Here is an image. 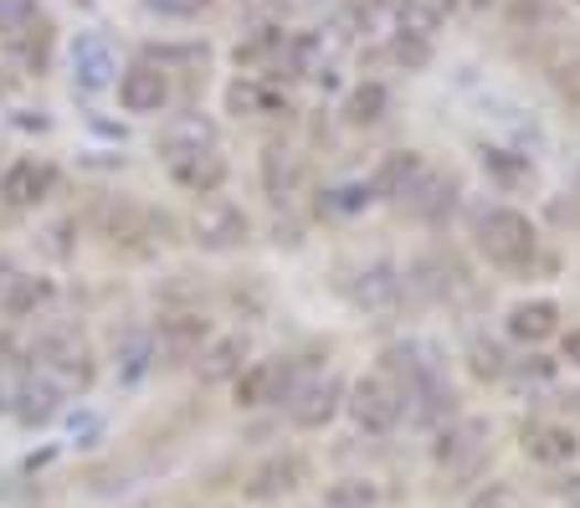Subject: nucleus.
<instances>
[{"label":"nucleus","instance_id":"nucleus-17","mask_svg":"<svg viewBox=\"0 0 580 508\" xmlns=\"http://www.w3.org/2000/svg\"><path fill=\"white\" fill-rule=\"evenodd\" d=\"M114 73H119V62H114V52H108L104 36H93V31H83L73 42V83L77 93H104L108 83H114Z\"/></svg>","mask_w":580,"mask_h":508},{"label":"nucleus","instance_id":"nucleus-43","mask_svg":"<svg viewBox=\"0 0 580 508\" xmlns=\"http://www.w3.org/2000/svg\"><path fill=\"white\" fill-rule=\"evenodd\" d=\"M576 6H580V0H576Z\"/></svg>","mask_w":580,"mask_h":508},{"label":"nucleus","instance_id":"nucleus-22","mask_svg":"<svg viewBox=\"0 0 580 508\" xmlns=\"http://www.w3.org/2000/svg\"><path fill=\"white\" fill-rule=\"evenodd\" d=\"M555 329H560V303L555 299H529L508 309V334L519 344H545Z\"/></svg>","mask_w":580,"mask_h":508},{"label":"nucleus","instance_id":"nucleus-29","mask_svg":"<svg viewBox=\"0 0 580 508\" xmlns=\"http://www.w3.org/2000/svg\"><path fill=\"white\" fill-rule=\"evenodd\" d=\"M483 170H488L498 185H529L535 180V165H529V154H514V150H483Z\"/></svg>","mask_w":580,"mask_h":508},{"label":"nucleus","instance_id":"nucleus-36","mask_svg":"<svg viewBox=\"0 0 580 508\" xmlns=\"http://www.w3.org/2000/svg\"><path fill=\"white\" fill-rule=\"evenodd\" d=\"M154 15H164V21H191V15H201L211 6V0H144Z\"/></svg>","mask_w":580,"mask_h":508},{"label":"nucleus","instance_id":"nucleus-19","mask_svg":"<svg viewBox=\"0 0 580 508\" xmlns=\"http://www.w3.org/2000/svg\"><path fill=\"white\" fill-rule=\"evenodd\" d=\"M201 150H216V123L201 119V114H180L160 129V160H185V154H201Z\"/></svg>","mask_w":580,"mask_h":508},{"label":"nucleus","instance_id":"nucleus-24","mask_svg":"<svg viewBox=\"0 0 580 508\" xmlns=\"http://www.w3.org/2000/svg\"><path fill=\"white\" fill-rule=\"evenodd\" d=\"M452 206H458V180H452V175H427L417 185V195L406 201V210L421 216V221H442Z\"/></svg>","mask_w":580,"mask_h":508},{"label":"nucleus","instance_id":"nucleus-8","mask_svg":"<svg viewBox=\"0 0 580 508\" xmlns=\"http://www.w3.org/2000/svg\"><path fill=\"white\" fill-rule=\"evenodd\" d=\"M350 299H355V309H365L370 318H390L406 303L401 272L390 268L386 257H380V262H365V268L355 272V283H350Z\"/></svg>","mask_w":580,"mask_h":508},{"label":"nucleus","instance_id":"nucleus-10","mask_svg":"<svg viewBox=\"0 0 580 508\" xmlns=\"http://www.w3.org/2000/svg\"><path fill=\"white\" fill-rule=\"evenodd\" d=\"M52 185H57V170L46 165V160H15L0 175V201L11 210H31L52 195Z\"/></svg>","mask_w":580,"mask_h":508},{"label":"nucleus","instance_id":"nucleus-26","mask_svg":"<svg viewBox=\"0 0 580 508\" xmlns=\"http://www.w3.org/2000/svg\"><path fill=\"white\" fill-rule=\"evenodd\" d=\"M154 365V329H129L119 339V380L123 386H139Z\"/></svg>","mask_w":580,"mask_h":508},{"label":"nucleus","instance_id":"nucleus-4","mask_svg":"<svg viewBox=\"0 0 580 508\" xmlns=\"http://www.w3.org/2000/svg\"><path fill=\"white\" fill-rule=\"evenodd\" d=\"M350 417H355L359 432H370V436H386L396 421L406 417V386L401 380H390L386 370H375L365 375L355 390H350Z\"/></svg>","mask_w":580,"mask_h":508},{"label":"nucleus","instance_id":"nucleus-39","mask_svg":"<svg viewBox=\"0 0 580 508\" xmlns=\"http://www.w3.org/2000/svg\"><path fill=\"white\" fill-rule=\"evenodd\" d=\"M560 498H566L570 508H580V473H576V478H566V483H560Z\"/></svg>","mask_w":580,"mask_h":508},{"label":"nucleus","instance_id":"nucleus-30","mask_svg":"<svg viewBox=\"0 0 580 508\" xmlns=\"http://www.w3.org/2000/svg\"><path fill=\"white\" fill-rule=\"evenodd\" d=\"M504 380L514 390H545L555 380V359H545V355H524V359H508V370H504Z\"/></svg>","mask_w":580,"mask_h":508},{"label":"nucleus","instance_id":"nucleus-38","mask_svg":"<svg viewBox=\"0 0 580 508\" xmlns=\"http://www.w3.org/2000/svg\"><path fill=\"white\" fill-rule=\"evenodd\" d=\"M555 88H560V98H570V104L580 108V57H570V62L555 67Z\"/></svg>","mask_w":580,"mask_h":508},{"label":"nucleus","instance_id":"nucleus-9","mask_svg":"<svg viewBox=\"0 0 580 508\" xmlns=\"http://www.w3.org/2000/svg\"><path fill=\"white\" fill-rule=\"evenodd\" d=\"M119 104H123V114H139V119L164 114V108H170V73L154 67V62H135V67L119 77Z\"/></svg>","mask_w":580,"mask_h":508},{"label":"nucleus","instance_id":"nucleus-7","mask_svg":"<svg viewBox=\"0 0 580 508\" xmlns=\"http://www.w3.org/2000/svg\"><path fill=\"white\" fill-rule=\"evenodd\" d=\"M427 175H432V170H427V154L421 150L386 154V160L375 165V175H370V201H396V206H406Z\"/></svg>","mask_w":580,"mask_h":508},{"label":"nucleus","instance_id":"nucleus-16","mask_svg":"<svg viewBox=\"0 0 580 508\" xmlns=\"http://www.w3.org/2000/svg\"><path fill=\"white\" fill-rule=\"evenodd\" d=\"M226 114H237V119H288L293 104H288V93H278L272 83L237 77V83L226 88Z\"/></svg>","mask_w":580,"mask_h":508},{"label":"nucleus","instance_id":"nucleus-25","mask_svg":"<svg viewBox=\"0 0 580 508\" xmlns=\"http://www.w3.org/2000/svg\"><path fill=\"white\" fill-rule=\"evenodd\" d=\"M57 411H62V390L31 370L26 375V390H21V406H15V421H26V426H46Z\"/></svg>","mask_w":580,"mask_h":508},{"label":"nucleus","instance_id":"nucleus-33","mask_svg":"<svg viewBox=\"0 0 580 508\" xmlns=\"http://www.w3.org/2000/svg\"><path fill=\"white\" fill-rule=\"evenodd\" d=\"M319 206H324L329 216H355V210L370 206V185H334V191H324Z\"/></svg>","mask_w":580,"mask_h":508},{"label":"nucleus","instance_id":"nucleus-5","mask_svg":"<svg viewBox=\"0 0 580 508\" xmlns=\"http://www.w3.org/2000/svg\"><path fill=\"white\" fill-rule=\"evenodd\" d=\"M241 411H257V406H283L298 396V359H257V365H241V375L232 380Z\"/></svg>","mask_w":580,"mask_h":508},{"label":"nucleus","instance_id":"nucleus-27","mask_svg":"<svg viewBox=\"0 0 580 508\" xmlns=\"http://www.w3.org/2000/svg\"><path fill=\"white\" fill-rule=\"evenodd\" d=\"M390 108V93L386 83H359L350 98H344V119L350 123H380Z\"/></svg>","mask_w":580,"mask_h":508},{"label":"nucleus","instance_id":"nucleus-37","mask_svg":"<svg viewBox=\"0 0 580 508\" xmlns=\"http://www.w3.org/2000/svg\"><path fill=\"white\" fill-rule=\"evenodd\" d=\"M36 21V0H0V26L6 31H21Z\"/></svg>","mask_w":580,"mask_h":508},{"label":"nucleus","instance_id":"nucleus-3","mask_svg":"<svg viewBox=\"0 0 580 508\" xmlns=\"http://www.w3.org/2000/svg\"><path fill=\"white\" fill-rule=\"evenodd\" d=\"M488 442H493V421L488 417H458L452 426L437 432L432 457L447 467V478L468 483V478L483 473V463H488Z\"/></svg>","mask_w":580,"mask_h":508},{"label":"nucleus","instance_id":"nucleus-15","mask_svg":"<svg viewBox=\"0 0 580 508\" xmlns=\"http://www.w3.org/2000/svg\"><path fill=\"white\" fill-rule=\"evenodd\" d=\"M519 447H524V457H529V463L560 467V463H570V457L580 452V442H576V432H570V426H560V421H524Z\"/></svg>","mask_w":580,"mask_h":508},{"label":"nucleus","instance_id":"nucleus-13","mask_svg":"<svg viewBox=\"0 0 580 508\" xmlns=\"http://www.w3.org/2000/svg\"><path fill=\"white\" fill-rule=\"evenodd\" d=\"M344 406V380L324 375V380H313V386H298V396L288 401V421L303 426V432H319L334 421V411Z\"/></svg>","mask_w":580,"mask_h":508},{"label":"nucleus","instance_id":"nucleus-23","mask_svg":"<svg viewBox=\"0 0 580 508\" xmlns=\"http://www.w3.org/2000/svg\"><path fill=\"white\" fill-rule=\"evenodd\" d=\"M52 278H36V272H11V283H6V293H0V314L6 318H31L42 314L46 303H52Z\"/></svg>","mask_w":580,"mask_h":508},{"label":"nucleus","instance_id":"nucleus-11","mask_svg":"<svg viewBox=\"0 0 580 508\" xmlns=\"http://www.w3.org/2000/svg\"><path fill=\"white\" fill-rule=\"evenodd\" d=\"M211 344V324L201 314H164L160 329H154V359H195Z\"/></svg>","mask_w":580,"mask_h":508},{"label":"nucleus","instance_id":"nucleus-28","mask_svg":"<svg viewBox=\"0 0 580 508\" xmlns=\"http://www.w3.org/2000/svg\"><path fill=\"white\" fill-rule=\"evenodd\" d=\"M6 36H11V52H15L21 62H26L31 73H36V67H46V46H52V26H46L42 15H36L31 26H21V31H6Z\"/></svg>","mask_w":580,"mask_h":508},{"label":"nucleus","instance_id":"nucleus-21","mask_svg":"<svg viewBox=\"0 0 580 508\" xmlns=\"http://www.w3.org/2000/svg\"><path fill=\"white\" fill-rule=\"evenodd\" d=\"M247 355H253V344L241 339V334H222V339H211L206 349H201L195 370H201V380H206V386H222V380H237L241 359H247Z\"/></svg>","mask_w":580,"mask_h":508},{"label":"nucleus","instance_id":"nucleus-14","mask_svg":"<svg viewBox=\"0 0 580 508\" xmlns=\"http://www.w3.org/2000/svg\"><path fill=\"white\" fill-rule=\"evenodd\" d=\"M458 417V390L447 386V375H427L406 390V421L411 426H442Z\"/></svg>","mask_w":580,"mask_h":508},{"label":"nucleus","instance_id":"nucleus-35","mask_svg":"<svg viewBox=\"0 0 580 508\" xmlns=\"http://www.w3.org/2000/svg\"><path fill=\"white\" fill-rule=\"evenodd\" d=\"M329 504L334 508H370L375 488L370 483H340V488H329Z\"/></svg>","mask_w":580,"mask_h":508},{"label":"nucleus","instance_id":"nucleus-41","mask_svg":"<svg viewBox=\"0 0 580 508\" xmlns=\"http://www.w3.org/2000/svg\"><path fill=\"white\" fill-rule=\"evenodd\" d=\"M473 6H493V0H473Z\"/></svg>","mask_w":580,"mask_h":508},{"label":"nucleus","instance_id":"nucleus-31","mask_svg":"<svg viewBox=\"0 0 580 508\" xmlns=\"http://www.w3.org/2000/svg\"><path fill=\"white\" fill-rule=\"evenodd\" d=\"M468 370H473L477 380H504V370H508L504 344H498V339H483V334H477V339L468 344Z\"/></svg>","mask_w":580,"mask_h":508},{"label":"nucleus","instance_id":"nucleus-12","mask_svg":"<svg viewBox=\"0 0 580 508\" xmlns=\"http://www.w3.org/2000/svg\"><path fill=\"white\" fill-rule=\"evenodd\" d=\"M298 483H309V457H298V452H278V457H268V463H257L253 473H247V498L268 504V498L293 494Z\"/></svg>","mask_w":580,"mask_h":508},{"label":"nucleus","instance_id":"nucleus-1","mask_svg":"<svg viewBox=\"0 0 580 508\" xmlns=\"http://www.w3.org/2000/svg\"><path fill=\"white\" fill-rule=\"evenodd\" d=\"M31 370L42 380H52L62 396H73V390L93 386L98 365H93V344L77 329H46L42 339L31 344Z\"/></svg>","mask_w":580,"mask_h":508},{"label":"nucleus","instance_id":"nucleus-34","mask_svg":"<svg viewBox=\"0 0 580 508\" xmlns=\"http://www.w3.org/2000/svg\"><path fill=\"white\" fill-rule=\"evenodd\" d=\"M508 15H514V26L535 31L539 21H550V15H555V6H550V0H508Z\"/></svg>","mask_w":580,"mask_h":508},{"label":"nucleus","instance_id":"nucleus-40","mask_svg":"<svg viewBox=\"0 0 580 508\" xmlns=\"http://www.w3.org/2000/svg\"><path fill=\"white\" fill-rule=\"evenodd\" d=\"M566 359L580 370V329H570V334H566Z\"/></svg>","mask_w":580,"mask_h":508},{"label":"nucleus","instance_id":"nucleus-6","mask_svg":"<svg viewBox=\"0 0 580 508\" xmlns=\"http://www.w3.org/2000/svg\"><path fill=\"white\" fill-rule=\"evenodd\" d=\"M191 231H195V241H201L206 252H232V247L247 241L253 221H247V210H241L237 201H226V195H206V201L195 206Z\"/></svg>","mask_w":580,"mask_h":508},{"label":"nucleus","instance_id":"nucleus-20","mask_svg":"<svg viewBox=\"0 0 580 508\" xmlns=\"http://www.w3.org/2000/svg\"><path fill=\"white\" fill-rule=\"evenodd\" d=\"M262 191L272 201H293L303 191V154L288 150V144H268L262 150Z\"/></svg>","mask_w":580,"mask_h":508},{"label":"nucleus","instance_id":"nucleus-2","mask_svg":"<svg viewBox=\"0 0 580 508\" xmlns=\"http://www.w3.org/2000/svg\"><path fill=\"white\" fill-rule=\"evenodd\" d=\"M473 237H477V247H483V257H488L493 268H529L535 252H539L535 221H529L524 210H514V206L477 210Z\"/></svg>","mask_w":580,"mask_h":508},{"label":"nucleus","instance_id":"nucleus-18","mask_svg":"<svg viewBox=\"0 0 580 508\" xmlns=\"http://www.w3.org/2000/svg\"><path fill=\"white\" fill-rule=\"evenodd\" d=\"M170 180H175L180 191H191V195H216L226 185V154L222 150H201V154H185V160H170Z\"/></svg>","mask_w":580,"mask_h":508},{"label":"nucleus","instance_id":"nucleus-42","mask_svg":"<svg viewBox=\"0 0 580 508\" xmlns=\"http://www.w3.org/2000/svg\"><path fill=\"white\" fill-rule=\"evenodd\" d=\"M0 88H6V83H0Z\"/></svg>","mask_w":580,"mask_h":508},{"label":"nucleus","instance_id":"nucleus-32","mask_svg":"<svg viewBox=\"0 0 580 508\" xmlns=\"http://www.w3.org/2000/svg\"><path fill=\"white\" fill-rule=\"evenodd\" d=\"M380 57L396 62V67H406V73H421V67L432 62V42H427V36H390Z\"/></svg>","mask_w":580,"mask_h":508}]
</instances>
